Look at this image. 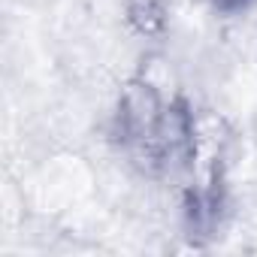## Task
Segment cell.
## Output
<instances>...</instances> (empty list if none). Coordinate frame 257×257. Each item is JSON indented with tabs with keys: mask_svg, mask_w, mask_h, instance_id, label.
I'll return each instance as SVG.
<instances>
[{
	"mask_svg": "<svg viewBox=\"0 0 257 257\" xmlns=\"http://www.w3.org/2000/svg\"><path fill=\"white\" fill-rule=\"evenodd\" d=\"M173 100L176 94L161 88L146 73L131 76L121 85L118 103H115V134L121 137V143L127 149H134L137 155H146L161 131V121Z\"/></svg>",
	"mask_w": 257,
	"mask_h": 257,
	"instance_id": "cell-1",
	"label": "cell"
},
{
	"mask_svg": "<svg viewBox=\"0 0 257 257\" xmlns=\"http://www.w3.org/2000/svg\"><path fill=\"white\" fill-rule=\"evenodd\" d=\"M124 22L143 40H164L170 31V0H124Z\"/></svg>",
	"mask_w": 257,
	"mask_h": 257,
	"instance_id": "cell-2",
	"label": "cell"
},
{
	"mask_svg": "<svg viewBox=\"0 0 257 257\" xmlns=\"http://www.w3.org/2000/svg\"><path fill=\"white\" fill-rule=\"evenodd\" d=\"M212 4H215L218 10H239V7L248 4V0H212Z\"/></svg>",
	"mask_w": 257,
	"mask_h": 257,
	"instance_id": "cell-3",
	"label": "cell"
}]
</instances>
